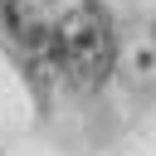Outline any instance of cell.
I'll list each match as a JSON object with an SVG mask.
<instances>
[{
  "label": "cell",
  "mask_w": 156,
  "mask_h": 156,
  "mask_svg": "<svg viewBox=\"0 0 156 156\" xmlns=\"http://www.w3.org/2000/svg\"><path fill=\"white\" fill-rule=\"evenodd\" d=\"M54 54H58V68L68 73V83H78V88H102L107 73H112V58H117L112 15H107L98 0L73 5V10L58 20V29H54Z\"/></svg>",
  "instance_id": "6da1fadb"
}]
</instances>
